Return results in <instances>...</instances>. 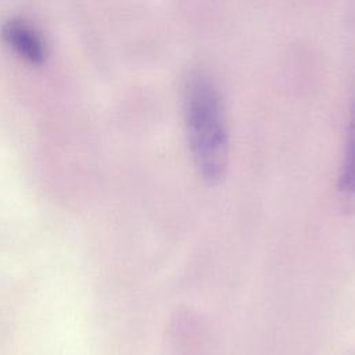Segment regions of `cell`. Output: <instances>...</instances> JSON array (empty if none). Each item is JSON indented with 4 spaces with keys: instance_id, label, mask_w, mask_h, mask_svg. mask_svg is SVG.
<instances>
[{
    "instance_id": "cell-1",
    "label": "cell",
    "mask_w": 355,
    "mask_h": 355,
    "mask_svg": "<svg viewBox=\"0 0 355 355\" xmlns=\"http://www.w3.org/2000/svg\"><path fill=\"white\" fill-rule=\"evenodd\" d=\"M183 114L194 165L202 179L216 182L226 169L229 135L219 90L202 71L186 76Z\"/></svg>"
},
{
    "instance_id": "cell-2",
    "label": "cell",
    "mask_w": 355,
    "mask_h": 355,
    "mask_svg": "<svg viewBox=\"0 0 355 355\" xmlns=\"http://www.w3.org/2000/svg\"><path fill=\"white\" fill-rule=\"evenodd\" d=\"M4 39L25 58L39 62L44 57V47L36 32L22 21L11 19L3 25Z\"/></svg>"
},
{
    "instance_id": "cell-3",
    "label": "cell",
    "mask_w": 355,
    "mask_h": 355,
    "mask_svg": "<svg viewBox=\"0 0 355 355\" xmlns=\"http://www.w3.org/2000/svg\"><path fill=\"white\" fill-rule=\"evenodd\" d=\"M340 189L348 196L355 194V94L351 107L344 157L340 172Z\"/></svg>"
}]
</instances>
